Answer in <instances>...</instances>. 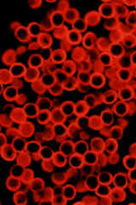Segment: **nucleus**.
Wrapping results in <instances>:
<instances>
[{
    "label": "nucleus",
    "mask_w": 136,
    "mask_h": 205,
    "mask_svg": "<svg viewBox=\"0 0 136 205\" xmlns=\"http://www.w3.org/2000/svg\"><path fill=\"white\" fill-rule=\"evenodd\" d=\"M24 112L26 114L27 116L28 117H34L37 116L38 114V108L34 105V104H27L25 108H24Z\"/></svg>",
    "instance_id": "f257e3e1"
},
{
    "label": "nucleus",
    "mask_w": 136,
    "mask_h": 205,
    "mask_svg": "<svg viewBox=\"0 0 136 205\" xmlns=\"http://www.w3.org/2000/svg\"><path fill=\"white\" fill-rule=\"evenodd\" d=\"M10 71L12 75L15 77H19L25 73V68L21 64H15L14 66H12Z\"/></svg>",
    "instance_id": "f03ea898"
},
{
    "label": "nucleus",
    "mask_w": 136,
    "mask_h": 205,
    "mask_svg": "<svg viewBox=\"0 0 136 205\" xmlns=\"http://www.w3.org/2000/svg\"><path fill=\"white\" fill-rule=\"evenodd\" d=\"M111 53L115 57H119L123 53V48L122 45H120L118 44H113L111 47Z\"/></svg>",
    "instance_id": "7ed1b4c3"
},
{
    "label": "nucleus",
    "mask_w": 136,
    "mask_h": 205,
    "mask_svg": "<svg viewBox=\"0 0 136 205\" xmlns=\"http://www.w3.org/2000/svg\"><path fill=\"white\" fill-rule=\"evenodd\" d=\"M96 192H97L98 194L101 196V197H106V196L110 194V188L105 185H100L97 188Z\"/></svg>",
    "instance_id": "20e7f679"
},
{
    "label": "nucleus",
    "mask_w": 136,
    "mask_h": 205,
    "mask_svg": "<svg viewBox=\"0 0 136 205\" xmlns=\"http://www.w3.org/2000/svg\"><path fill=\"white\" fill-rule=\"evenodd\" d=\"M29 32L32 36H38L41 32V27H39V25L33 23V24H31L29 27Z\"/></svg>",
    "instance_id": "39448f33"
},
{
    "label": "nucleus",
    "mask_w": 136,
    "mask_h": 205,
    "mask_svg": "<svg viewBox=\"0 0 136 205\" xmlns=\"http://www.w3.org/2000/svg\"><path fill=\"white\" fill-rule=\"evenodd\" d=\"M84 161L88 164H93L97 161V155L92 152L87 153L86 156H84Z\"/></svg>",
    "instance_id": "423d86ee"
},
{
    "label": "nucleus",
    "mask_w": 136,
    "mask_h": 205,
    "mask_svg": "<svg viewBox=\"0 0 136 205\" xmlns=\"http://www.w3.org/2000/svg\"><path fill=\"white\" fill-rule=\"evenodd\" d=\"M39 149H40V145L34 142H31L27 145V151L31 153H36L39 151Z\"/></svg>",
    "instance_id": "0eeeda50"
},
{
    "label": "nucleus",
    "mask_w": 136,
    "mask_h": 205,
    "mask_svg": "<svg viewBox=\"0 0 136 205\" xmlns=\"http://www.w3.org/2000/svg\"><path fill=\"white\" fill-rule=\"evenodd\" d=\"M82 162H83V160L81 159V157H80L79 156H77V155L72 156V158H71V160H70L71 165L75 167V168L80 167V165L82 164Z\"/></svg>",
    "instance_id": "6e6552de"
},
{
    "label": "nucleus",
    "mask_w": 136,
    "mask_h": 205,
    "mask_svg": "<svg viewBox=\"0 0 136 205\" xmlns=\"http://www.w3.org/2000/svg\"><path fill=\"white\" fill-rule=\"evenodd\" d=\"M86 150H87V144L84 142H80L77 143L76 147H75V151H77L78 154H84L86 153Z\"/></svg>",
    "instance_id": "1a4fd4ad"
},
{
    "label": "nucleus",
    "mask_w": 136,
    "mask_h": 205,
    "mask_svg": "<svg viewBox=\"0 0 136 205\" xmlns=\"http://www.w3.org/2000/svg\"><path fill=\"white\" fill-rule=\"evenodd\" d=\"M75 195L74 189L71 186H66L64 189V196L67 198V199H72Z\"/></svg>",
    "instance_id": "9d476101"
},
{
    "label": "nucleus",
    "mask_w": 136,
    "mask_h": 205,
    "mask_svg": "<svg viewBox=\"0 0 136 205\" xmlns=\"http://www.w3.org/2000/svg\"><path fill=\"white\" fill-rule=\"evenodd\" d=\"M40 155L42 156V157L43 159H50L53 156V152L50 148L45 147V148L42 149V151H40Z\"/></svg>",
    "instance_id": "9b49d317"
},
{
    "label": "nucleus",
    "mask_w": 136,
    "mask_h": 205,
    "mask_svg": "<svg viewBox=\"0 0 136 205\" xmlns=\"http://www.w3.org/2000/svg\"><path fill=\"white\" fill-rule=\"evenodd\" d=\"M101 7H102L100 9L101 15H103L105 16H111V15H112V6L104 5V6H101Z\"/></svg>",
    "instance_id": "f8f14e48"
},
{
    "label": "nucleus",
    "mask_w": 136,
    "mask_h": 205,
    "mask_svg": "<svg viewBox=\"0 0 136 205\" xmlns=\"http://www.w3.org/2000/svg\"><path fill=\"white\" fill-rule=\"evenodd\" d=\"M100 181L102 182L103 184L109 183L112 180V176L111 174L107 173H102L100 174Z\"/></svg>",
    "instance_id": "ddd939ff"
},
{
    "label": "nucleus",
    "mask_w": 136,
    "mask_h": 205,
    "mask_svg": "<svg viewBox=\"0 0 136 205\" xmlns=\"http://www.w3.org/2000/svg\"><path fill=\"white\" fill-rule=\"evenodd\" d=\"M62 15L61 13H55L53 16V23L55 26H60L62 23Z\"/></svg>",
    "instance_id": "4468645a"
},
{
    "label": "nucleus",
    "mask_w": 136,
    "mask_h": 205,
    "mask_svg": "<svg viewBox=\"0 0 136 205\" xmlns=\"http://www.w3.org/2000/svg\"><path fill=\"white\" fill-rule=\"evenodd\" d=\"M69 39L72 43H78L80 39L79 33L77 32H71L69 33Z\"/></svg>",
    "instance_id": "2eb2a0df"
},
{
    "label": "nucleus",
    "mask_w": 136,
    "mask_h": 205,
    "mask_svg": "<svg viewBox=\"0 0 136 205\" xmlns=\"http://www.w3.org/2000/svg\"><path fill=\"white\" fill-rule=\"evenodd\" d=\"M49 120V113L46 111H43L38 115V120L41 123H44Z\"/></svg>",
    "instance_id": "dca6fc26"
},
{
    "label": "nucleus",
    "mask_w": 136,
    "mask_h": 205,
    "mask_svg": "<svg viewBox=\"0 0 136 205\" xmlns=\"http://www.w3.org/2000/svg\"><path fill=\"white\" fill-rule=\"evenodd\" d=\"M54 132L57 135H63L66 132V128L63 125H56L54 128Z\"/></svg>",
    "instance_id": "f3484780"
},
{
    "label": "nucleus",
    "mask_w": 136,
    "mask_h": 205,
    "mask_svg": "<svg viewBox=\"0 0 136 205\" xmlns=\"http://www.w3.org/2000/svg\"><path fill=\"white\" fill-rule=\"evenodd\" d=\"M94 75L95 76H94L93 79H92V82H93L94 86H100V85H101L102 82H103V78L100 77V76H98L99 75Z\"/></svg>",
    "instance_id": "a211bd4d"
},
{
    "label": "nucleus",
    "mask_w": 136,
    "mask_h": 205,
    "mask_svg": "<svg viewBox=\"0 0 136 205\" xmlns=\"http://www.w3.org/2000/svg\"><path fill=\"white\" fill-rule=\"evenodd\" d=\"M100 61L101 63H103L104 64H109L111 62H112V58H111V56L109 54H102L101 56H100Z\"/></svg>",
    "instance_id": "6ab92c4d"
},
{
    "label": "nucleus",
    "mask_w": 136,
    "mask_h": 205,
    "mask_svg": "<svg viewBox=\"0 0 136 205\" xmlns=\"http://www.w3.org/2000/svg\"><path fill=\"white\" fill-rule=\"evenodd\" d=\"M119 76H120V78H121L122 80H128V78L130 77V74H129V72H128V70H126V69H122V70L119 72Z\"/></svg>",
    "instance_id": "aec40b11"
},
{
    "label": "nucleus",
    "mask_w": 136,
    "mask_h": 205,
    "mask_svg": "<svg viewBox=\"0 0 136 205\" xmlns=\"http://www.w3.org/2000/svg\"><path fill=\"white\" fill-rule=\"evenodd\" d=\"M5 95H6V97L8 98H12L16 95V91L15 90V88H8L6 90Z\"/></svg>",
    "instance_id": "412c9836"
},
{
    "label": "nucleus",
    "mask_w": 136,
    "mask_h": 205,
    "mask_svg": "<svg viewBox=\"0 0 136 205\" xmlns=\"http://www.w3.org/2000/svg\"><path fill=\"white\" fill-rule=\"evenodd\" d=\"M121 95V97L123 98V99H128L130 97H132V93L129 90H123L120 93Z\"/></svg>",
    "instance_id": "4be33fe9"
},
{
    "label": "nucleus",
    "mask_w": 136,
    "mask_h": 205,
    "mask_svg": "<svg viewBox=\"0 0 136 205\" xmlns=\"http://www.w3.org/2000/svg\"><path fill=\"white\" fill-rule=\"evenodd\" d=\"M74 26H75V27H76L77 30H84V28H85V27H84L85 25H84V22H83V20H77V21H76Z\"/></svg>",
    "instance_id": "5701e85b"
},
{
    "label": "nucleus",
    "mask_w": 136,
    "mask_h": 205,
    "mask_svg": "<svg viewBox=\"0 0 136 205\" xmlns=\"http://www.w3.org/2000/svg\"><path fill=\"white\" fill-rule=\"evenodd\" d=\"M103 120H104L105 124H107V125L111 124V122L112 121V116L110 113H106L103 117Z\"/></svg>",
    "instance_id": "b1692460"
},
{
    "label": "nucleus",
    "mask_w": 136,
    "mask_h": 205,
    "mask_svg": "<svg viewBox=\"0 0 136 205\" xmlns=\"http://www.w3.org/2000/svg\"><path fill=\"white\" fill-rule=\"evenodd\" d=\"M62 109L65 114H66V115H70V114L73 112V107L71 104H69L68 106L65 104V105H63Z\"/></svg>",
    "instance_id": "393cba45"
},
{
    "label": "nucleus",
    "mask_w": 136,
    "mask_h": 205,
    "mask_svg": "<svg viewBox=\"0 0 136 205\" xmlns=\"http://www.w3.org/2000/svg\"><path fill=\"white\" fill-rule=\"evenodd\" d=\"M115 183H116V185L118 186H123V184H125V178H124V176H122V175L118 176L116 178V180L115 179Z\"/></svg>",
    "instance_id": "a878e982"
},
{
    "label": "nucleus",
    "mask_w": 136,
    "mask_h": 205,
    "mask_svg": "<svg viewBox=\"0 0 136 205\" xmlns=\"http://www.w3.org/2000/svg\"><path fill=\"white\" fill-rule=\"evenodd\" d=\"M53 80H54V78H53L52 76L50 75H45L44 77H43V83L50 85V84H51V82L53 81Z\"/></svg>",
    "instance_id": "bb28decb"
},
{
    "label": "nucleus",
    "mask_w": 136,
    "mask_h": 205,
    "mask_svg": "<svg viewBox=\"0 0 136 205\" xmlns=\"http://www.w3.org/2000/svg\"><path fill=\"white\" fill-rule=\"evenodd\" d=\"M116 111H117V113H119V114H124L126 111L125 105H124V104H118L117 107H116Z\"/></svg>",
    "instance_id": "cd10ccee"
},
{
    "label": "nucleus",
    "mask_w": 136,
    "mask_h": 205,
    "mask_svg": "<svg viewBox=\"0 0 136 205\" xmlns=\"http://www.w3.org/2000/svg\"><path fill=\"white\" fill-rule=\"evenodd\" d=\"M38 61H40V57L33 56L31 59V64H32L33 66H38V65H40V63H38Z\"/></svg>",
    "instance_id": "c85d7f7f"
},
{
    "label": "nucleus",
    "mask_w": 136,
    "mask_h": 205,
    "mask_svg": "<svg viewBox=\"0 0 136 205\" xmlns=\"http://www.w3.org/2000/svg\"><path fill=\"white\" fill-rule=\"evenodd\" d=\"M128 164H127V166L128 167V168H133V167H135V160L134 159V158H130L129 160H128V162H127Z\"/></svg>",
    "instance_id": "c756f323"
},
{
    "label": "nucleus",
    "mask_w": 136,
    "mask_h": 205,
    "mask_svg": "<svg viewBox=\"0 0 136 205\" xmlns=\"http://www.w3.org/2000/svg\"><path fill=\"white\" fill-rule=\"evenodd\" d=\"M131 178L133 179V180H136V170H133L132 172H131Z\"/></svg>",
    "instance_id": "7c9ffc66"
},
{
    "label": "nucleus",
    "mask_w": 136,
    "mask_h": 205,
    "mask_svg": "<svg viewBox=\"0 0 136 205\" xmlns=\"http://www.w3.org/2000/svg\"><path fill=\"white\" fill-rule=\"evenodd\" d=\"M132 59H133V63H134L135 64H136V53H135V54H134V56H133V58H132Z\"/></svg>",
    "instance_id": "2f4dec72"
}]
</instances>
